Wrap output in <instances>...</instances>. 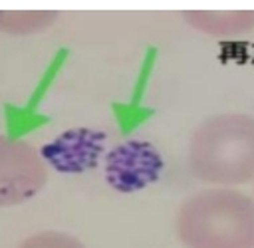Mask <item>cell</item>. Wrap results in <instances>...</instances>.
<instances>
[{"label":"cell","mask_w":254,"mask_h":248,"mask_svg":"<svg viewBox=\"0 0 254 248\" xmlns=\"http://www.w3.org/2000/svg\"><path fill=\"white\" fill-rule=\"evenodd\" d=\"M185 248H254V198L230 186H206L187 196L177 212Z\"/></svg>","instance_id":"6da1fadb"},{"label":"cell","mask_w":254,"mask_h":248,"mask_svg":"<svg viewBox=\"0 0 254 248\" xmlns=\"http://www.w3.org/2000/svg\"><path fill=\"white\" fill-rule=\"evenodd\" d=\"M190 173L212 186H230L254 179V115L218 113L202 123L189 141Z\"/></svg>","instance_id":"7a4b0ae2"},{"label":"cell","mask_w":254,"mask_h":248,"mask_svg":"<svg viewBox=\"0 0 254 248\" xmlns=\"http://www.w3.org/2000/svg\"><path fill=\"white\" fill-rule=\"evenodd\" d=\"M48 181V167L28 141L0 135V206L32 200Z\"/></svg>","instance_id":"3957f363"},{"label":"cell","mask_w":254,"mask_h":248,"mask_svg":"<svg viewBox=\"0 0 254 248\" xmlns=\"http://www.w3.org/2000/svg\"><path fill=\"white\" fill-rule=\"evenodd\" d=\"M165 161L159 149L143 139H127L105 155V181L123 194L139 192L159 181Z\"/></svg>","instance_id":"277c9868"},{"label":"cell","mask_w":254,"mask_h":248,"mask_svg":"<svg viewBox=\"0 0 254 248\" xmlns=\"http://www.w3.org/2000/svg\"><path fill=\"white\" fill-rule=\"evenodd\" d=\"M105 151V133L89 127H73L48 141L40 155L46 167L58 173H85L93 169Z\"/></svg>","instance_id":"5b68a950"},{"label":"cell","mask_w":254,"mask_h":248,"mask_svg":"<svg viewBox=\"0 0 254 248\" xmlns=\"http://www.w3.org/2000/svg\"><path fill=\"white\" fill-rule=\"evenodd\" d=\"M189 26L216 38L240 36L254 30V10H187Z\"/></svg>","instance_id":"8992f818"},{"label":"cell","mask_w":254,"mask_h":248,"mask_svg":"<svg viewBox=\"0 0 254 248\" xmlns=\"http://www.w3.org/2000/svg\"><path fill=\"white\" fill-rule=\"evenodd\" d=\"M56 10H0V34L32 36L48 30L58 20Z\"/></svg>","instance_id":"52a82bcc"},{"label":"cell","mask_w":254,"mask_h":248,"mask_svg":"<svg viewBox=\"0 0 254 248\" xmlns=\"http://www.w3.org/2000/svg\"><path fill=\"white\" fill-rule=\"evenodd\" d=\"M18 248H85V244L67 232L42 230L38 234L28 236L26 240H22L18 244Z\"/></svg>","instance_id":"ba28073f"}]
</instances>
